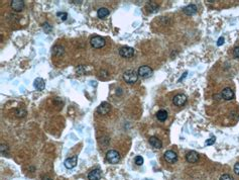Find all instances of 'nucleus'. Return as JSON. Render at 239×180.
I'll return each mask as SVG.
<instances>
[{
	"label": "nucleus",
	"instance_id": "6",
	"mask_svg": "<svg viewBox=\"0 0 239 180\" xmlns=\"http://www.w3.org/2000/svg\"><path fill=\"white\" fill-rule=\"evenodd\" d=\"M138 76H140L141 78H148L151 76L152 74V69L148 66H141L138 69Z\"/></svg>",
	"mask_w": 239,
	"mask_h": 180
},
{
	"label": "nucleus",
	"instance_id": "5",
	"mask_svg": "<svg viewBox=\"0 0 239 180\" xmlns=\"http://www.w3.org/2000/svg\"><path fill=\"white\" fill-rule=\"evenodd\" d=\"M172 103L176 106H183V105H185L187 103V96L185 94H177L172 98Z\"/></svg>",
	"mask_w": 239,
	"mask_h": 180
},
{
	"label": "nucleus",
	"instance_id": "1",
	"mask_svg": "<svg viewBox=\"0 0 239 180\" xmlns=\"http://www.w3.org/2000/svg\"><path fill=\"white\" fill-rule=\"evenodd\" d=\"M123 79L126 81V83L133 84L138 80V73H136L133 70H127L123 74Z\"/></svg>",
	"mask_w": 239,
	"mask_h": 180
},
{
	"label": "nucleus",
	"instance_id": "24",
	"mask_svg": "<svg viewBox=\"0 0 239 180\" xmlns=\"http://www.w3.org/2000/svg\"><path fill=\"white\" fill-rule=\"evenodd\" d=\"M215 141H216V139H215L214 137H212V138H210V139H208L207 141L205 142V145L206 146H211V145H213Z\"/></svg>",
	"mask_w": 239,
	"mask_h": 180
},
{
	"label": "nucleus",
	"instance_id": "4",
	"mask_svg": "<svg viewBox=\"0 0 239 180\" xmlns=\"http://www.w3.org/2000/svg\"><path fill=\"white\" fill-rule=\"evenodd\" d=\"M90 43H91V46L93 48H95V49H100V48L105 46V39H103L102 36H95L91 39Z\"/></svg>",
	"mask_w": 239,
	"mask_h": 180
},
{
	"label": "nucleus",
	"instance_id": "2",
	"mask_svg": "<svg viewBox=\"0 0 239 180\" xmlns=\"http://www.w3.org/2000/svg\"><path fill=\"white\" fill-rule=\"evenodd\" d=\"M106 160L110 164H117L120 161V154L115 150H110L106 153Z\"/></svg>",
	"mask_w": 239,
	"mask_h": 180
},
{
	"label": "nucleus",
	"instance_id": "11",
	"mask_svg": "<svg viewBox=\"0 0 239 180\" xmlns=\"http://www.w3.org/2000/svg\"><path fill=\"white\" fill-rule=\"evenodd\" d=\"M77 162H78V156H73V157H71V158L66 159V161L64 164H65L66 168L72 169L77 165Z\"/></svg>",
	"mask_w": 239,
	"mask_h": 180
},
{
	"label": "nucleus",
	"instance_id": "20",
	"mask_svg": "<svg viewBox=\"0 0 239 180\" xmlns=\"http://www.w3.org/2000/svg\"><path fill=\"white\" fill-rule=\"evenodd\" d=\"M156 118H158V120L161 121H164L168 118V112H166V110L161 109V110H158V112H156Z\"/></svg>",
	"mask_w": 239,
	"mask_h": 180
},
{
	"label": "nucleus",
	"instance_id": "7",
	"mask_svg": "<svg viewBox=\"0 0 239 180\" xmlns=\"http://www.w3.org/2000/svg\"><path fill=\"white\" fill-rule=\"evenodd\" d=\"M164 160L169 164H174L178 161V155L172 150L166 151V152L164 153Z\"/></svg>",
	"mask_w": 239,
	"mask_h": 180
},
{
	"label": "nucleus",
	"instance_id": "30",
	"mask_svg": "<svg viewBox=\"0 0 239 180\" xmlns=\"http://www.w3.org/2000/svg\"><path fill=\"white\" fill-rule=\"evenodd\" d=\"M42 180H53L52 178H50V177H44Z\"/></svg>",
	"mask_w": 239,
	"mask_h": 180
},
{
	"label": "nucleus",
	"instance_id": "28",
	"mask_svg": "<svg viewBox=\"0 0 239 180\" xmlns=\"http://www.w3.org/2000/svg\"><path fill=\"white\" fill-rule=\"evenodd\" d=\"M234 172L237 174V175H239V162L236 163L234 165Z\"/></svg>",
	"mask_w": 239,
	"mask_h": 180
},
{
	"label": "nucleus",
	"instance_id": "21",
	"mask_svg": "<svg viewBox=\"0 0 239 180\" xmlns=\"http://www.w3.org/2000/svg\"><path fill=\"white\" fill-rule=\"evenodd\" d=\"M15 115H16L17 118H24L26 115V110L23 107H18L15 112Z\"/></svg>",
	"mask_w": 239,
	"mask_h": 180
},
{
	"label": "nucleus",
	"instance_id": "8",
	"mask_svg": "<svg viewBox=\"0 0 239 180\" xmlns=\"http://www.w3.org/2000/svg\"><path fill=\"white\" fill-rule=\"evenodd\" d=\"M110 109H111V106H110L109 103H108V102H102L99 106H98L97 112L99 113V115H106L108 112H110Z\"/></svg>",
	"mask_w": 239,
	"mask_h": 180
},
{
	"label": "nucleus",
	"instance_id": "27",
	"mask_svg": "<svg viewBox=\"0 0 239 180\" xmlns=\"http://www.w3.org/2000/svg\"><path fill=\"white\" fill-rule=\"evenodd\" d=\"M44 30H46L47 33H50V31L52 30V26H50L49 23H44Z\"/></svg>",
	"mask_w": 239,
	"mask_h": 180
},
{
	"label": "nucleus",
	"instance_id": "18",
	"mask_svg": "<svg viewBox=\"0 0 239 180\" xmlns=\"http://www.w3.org/2000/svg\"><path fill=\"white\" fill-rule=\"evenodd\" d=\"M64 53H65V50H64V48L62 46H55L54 49H53V55H55L57 57L63 56Z\"/></svg>",
	"mask_w": 239,
	"mask_h": 180
},
{
	"label": "nucleus",
	"instance_id": "25",
	"mask_svg": "<svg viewBox=\"0 0 239 180\" xmlns=\"http://www.w3.org/2000/svg\"><path fill=\"white\" fill-rule=\"evenodd\" d=\"M220 180H234V178L232 176H230L229 174H223L220 177Z\"/></svg>",
	"mask_w": 239,
	"mask_h": 180
},
{
	"label": "nucleus",
	"instance_id": "23",
	"mask_svg": "<svg viewBox=\"0 0 239 180\" xmlns=\"http://www.w3.org/2000/svg\"><path fill=\"white\" fill-rule=\"evenodd\" d=\"M135 164H136V165H138V166L142 165V164H143V158L141 157V156H136V157H135Z\"/></svg>",
	"mask_w": 239,
	"mask_h": 180
},
{
	"label": "nucleus",
	"instance_id": "3",
	"mask_svg": "<svg viewBox=\"0 0 239 180\" xmlns=\"http://www.w3.org/2000/svg\"><path fill=\"white\" fill-rule=\"evenodd\" d=\"M119 55L122 58H126V59H129V58H132L134 56V49L131 47H122L120 50H119Z\"/></svg>",
	"mask_w": 239,
	"mask_h": 180
},
{
	"label": "nucleus",
	"instance_id": "22",
	"mask_svg": "<svg viewBox=\"0 0 239 180\" xmlns=\"http://www.w3.org/2000/svg\"><path fill=\"white\" fill-rule=\"evenodd\" d=\"M57 16L58 17H60L61 19L63 20V22H65L66 19L68 18V14L66 12H58L57 13Z\"/></svg>",
	"mask_w": 239,
	"mask_h": 180
},
{
	"label": "nucleus",
	"instance_id": "13",
	"mask_svg": "<svg viewBox=\"0 0 239 180\" xmlns=\"http://www.w3.org/2000/svg\"><path fill=\"white\" fill-rule=\"evenodd\" d=\"M149 144L150 146L155 149H161L163 147V143H161V140L156 137H150L149 138Z\"/></svg>",
	"mask_w": 239,
	"mask_h": 180
},
{
	"label": "nucleus",
	"instance_id": "19",
	"mask_svg": "<svg viewBox=\"0 0 239 180\" xmlns=\"http://www.w3.org/2000/svg\"><path fill=\"white\" fill-rule=\"evenodd\" d=\"M158 8H159V6L155 3V2H153V1L148 2L147 5V9L149 12H156L158 10Z\"/></svg>",
	"mask_w": 239,
	"mask_h": 180
},
{
	"label": "nucleus",
	"instance_id": "15",
	"mask_svg": "<svg viewBox=\"0 0 239 180\" xmlns=\"http://www.w3.org/2000/svg\"><path fill=\"white\" fill-rule=\"evenodd\" d=\"M34 88L39 90V91H41V90L44 89V87H46V82L42 78H36V80H34Z\"/></svg>",
	"mask_w": 239,
	"mask_h": 180
},
{
	"label": "nucleus",
	"instance_id": "14",
	"mask_svg": "<svg viewBox=\"0 0 239 180\" xmlns=\"http://www.w3.org/2000/svg\"><path fill=\"white\" fill-rule=\"evenodd\" d=\"M233 96H234V92H233V90L229 88V87H227V88H224L222 91V97L224 98L225 100H231L233 98Z\"/></svg>",
	"mask_w": 239,
	"mask_h": 180
},
{
	"label": "nucleus",
	"instance_id": "9",
	"mask_svg": "<svg viewBox=\"0 0 239 180\" xmlns=\"http://www.w3.org/2000/svg\"><path fill=\"white\" fill-rule=\"evenodd\" d=\"M102 177V172L99 168H95L89 172L88 174V179L89 180H100Z\"/></svg>",
	"mask_w": 239,
	"mask_h": 180
},
{
	"label": "nucleus",
	"instance_id": "29",
	"mask_svg": "<svg viewBox=\"0 0 239 180\" xmlns=\"http://www.w3.org/2000/svg\"><path fill=\"white\" fill-rule=\"evenodd\" d=\"M223 44H224V38H223V36H220L218 42H217V45H218V46H222Z\"/></svg>",
	"mask_w": 239,
	"mask_h": 180
},
{
	"label": "nucleus",
	"instance_id": "16",
	"mask_svg": "<svg viewBox=\"0 0 239 180\" xmlns=\"http://www.w3.org/2000/svg\"><path fill=\"white\" fill-rule=\"evenodd\" d=\"M184 12L185 14L187 15H193L197 12V6L195 4H189L188 6H186L184 8Z\"/></svg>",
	"mask_w": 239,
	"mask_h": 180
},
{
	"label": "nucleus",
	"instance_id": "12",
	"mask_svg": "<svg viewBox=\"0 0 239 180\" xmlns=\"http://www.w3.org/2000/svg\"><path fill=\"white\" fill-rule=\"evenodd\" d=\"M11 7L13 10L19 12L24 7V2L22 0H13V1H11Z\"/></svg>",
	"mask_w": 239,
	"mask_h": 180
},
{
	"label": "nucleus",
	"instance_id": "26",
	"mask_svg": "<svg viewBox=\"0 0 239 180\" xmlns=\"http://www.w3.org/2000/svg\"><path fill=\"white\" fill-rule=\"evenodd\" d=\"M233 56L236 59H239V47H235L233 50Z\"/></svg>",
	"mask_w": 239,
	"mask_h": 180
},
{
	"label": "nucleus",
	"instance_id": "10",
	"mask_svg": "<svg viewBox=\"0 0 239 180\" xmlns=\"http://www.w3.org/2000/svg\"><path fill=\"white\" fill-rule=\"evenodd\" d=\"M186 160L189 163H197L199 161V154L196 151H190L186 155Z\"/></svg>",
	"mask_w": 239,
	"mask_h": 180
},
{
	"label": "nucleus",
	"instance_id": "17",
	"mask_svg": "<svg viewBox=\"0 0 239 180\" xmlns=\"http://www.w3.org/2000/svg\"><path fill=\"white\" fill-rule=\"evenodd\" d=\"M109 10H108L107 8H105V7H102V8H99L98 9V11H97V15H98V17L99 18H105V17H107L108 15H109Z\"/></svg>",
	"mask_w": 239,
	"mask_h": 180
}]
</instances>
